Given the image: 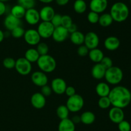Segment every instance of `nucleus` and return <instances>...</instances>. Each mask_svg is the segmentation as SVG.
Here are the masks:
<instances>
[{
    "label": "nucleus",
    "instance_id": "1",
    "mask_svg": "<svg viewBox=\"0 0 131 131\" xmlns=\"http://www.w3.org/2000/svg\"><path fill=\"white\" fill-rule=\"evenodd\" d=\"M108 97L111 101V105L124 109L130 104L131 92L127 87L118 86L111 89Z\"/></svg>",
    "mask_w": 131,
    "mask_h": 131
},
{
    "label": "nucleus",
    "instance_id": "2",
    "mask_svg": "<svg viewBox=\"0 0 131 131\" xmlns=\"http://www.w3.org/2000/svg\"><path fill=\"white\" fill-rule=\"evenodd\" d=\"M110 15L113 21L122 23L127 20L129 15V9L127 5L123 2L115 3L110 10Z\"/></svg>",
    "mask_w": 131,
    "mask_h": 131
},
{
    "label": "nucleus",
    "instance_id": "3",
    "mask_svg": "<svg viewBox=\"0 0 131 131\" xmlns=\"http://www.w3.org/2000/svg\"><path fill=\"white\" fill-rule=\"evenodd\" d=\"M38 68L46 73H52L56 68V61L51 55H40L37 62Z\"/></svg>",
    "mask_w": 131,
    "mask_h": 131
},
{
    "label": "nucleus",
    "instance_id": "4",
    "mask_svg": "<svg viewBox=\"0 0 131 131\" xmlns=\"http://www.w3.org/2000/svg\"><path fill=\"white\" fill-rule=\"evenodd\" d=\"M124 73L119 67L113 66L106 69L104 78L106 82L111 85H117L123 80Z\"/></svg>",
    "mask_w": 131,
    "mask_h": 131
},
{
    "label": "nucleus",
    "instance_id": "5",
    "mask_svg": "<svg viewBox=\"0 0 131 131\" xmlns=\"http://www.w3.org/2000/svg\"><path fill=\"white\" fill-rule=\"evenodd\" d=\"M84 101L83 98L78 94H75L68 98L66 103V106L69 111L72 113H76L83 109Z\"/></svg>",
    "mask_w": 131,
    "mask_h": 131
},
{
    "label": "nucleus",
    "instance_id": "6",
    "mask_svg": "<svg viewBox=\"0 0 131 131\" xmlns=\"http://www.w3.org/2000/svg\"><path fill=\"white\" fill-rule=\"evenodd\" d=\"M15 69L19 74L26 76L29 74L32 70L31 63L24 57H20L15 60Z\"/></svg>",
    "mask_w": 131,
    "mask_h": 131
},
{
    "label": "nucleus",
    "instance_id": "7",
    "mask_svg": "<svg viewBox=\"0 0 131 131\" xmlns=\"http://www.w3.org/2000/svg\"><path fill=\"white\" fill-rule=\"evenodd\" d=\"M54 28L51 21H42L38 24L37 30L41 38L48 39L52 37Z\"/></svg>",
    "mask_w": 131,
    "mask_h": 131
},
{
    "label": "nucleus",
    "instance_id": "8",
    "mask_svg": "<svg viewBox=\"0 0 131 131\" xmlns=\"http://www.w3.org/2000/svg\"><path fill=\"white\" fill-rule=\"evenodd\" d=\"M24 39L25 42L30 46L37 45L40 42L41 37L37 30L28 29L25 31L24 35Z\"/></svg>",
    "mask_w": 131,
    "mask_h": 131
},
{
    "label": "nucleus",
    "instance_id": "9",
    "mask_svg": "<svg viewBox=\"0 0 131 131\" xmlns=\"http://www.w3.org/2000/svg\"><path fill=\"white\" fill-rule=\"evenodd\" d=\"M99 37L93 32H89L84 35V44L90 50L97 48L99 44Z\"/></svg>",
    "mask_w": 131,
    "mask_h": 131
},
{
    "label": "nucleus",
    "instance_id": "10",
    "mask_svg": "<svg viewBox=\"0 0 131 131\" xmlns=\"http://www.w3.org/2000/svg\"><path fill=\"white\" fill-rule=\"evenodd\" d=\"M31 79L32 82L38 87H42L47 85L48 82V77L47 74L42 71H37L32 73Z\"/></svg>",
    "mask_w": 131,
    "mask_h": 131
},
{
    "label": "nucleus",
    "instance_id": "11",
    "mask_svg": "<svg viewBox=\"0 0 131 131\" xmlns=\"http://www.w3.org/2000/svg\"><path fill=\"white\" fill-rule=\"evenodd\" d=\"M67 87L66 82L61 78H55L51 81V87L52 91L57 95H63L65 93Z\"/></svg>",
    "mask_w": 131,
    "mask_h": 131
},
{
    "label": "nucleus",
    "instance_id": "12",
    "mask_svg": "<svg viewBox=\"0 0 131 131\" xmlns=\"http://www.w3.org/2000/svg\"><path fill=\"white\" fill-rule=\"evenodd\" d=\"M24 17L26 23L32 26L38 24L40 20L39 12L35 8L26 10Z\"/></svg>",
    "mask_w": 131,
    "mask_h": 131
},
{
    "label": "nucleus",
    "instance_id": "13",
    "mask_svg": "<svg viewBox=\"0 0 131 131\" xmlns=\"http://www.w3.org/2000/svg\"><path fill=\"white\" fill-rule=\"evenodd\" d=\"M69 35V32L67 28H65L62 26H60L54 28L51 37H52L54 41L56 42H64L68 38Z\"/></svg>",
    "mask_w": 131,
    "mask_h": 131
},
{
    "label": "nucleus",
    "instance_id": "14",
    "mask_svg": "<svg viewBox=\"0 0 131 131\" xmlns=\"http://www.w3.org/2000/svg\"><path fill=\"white\" fill-rule=\"evenodd\" d=\"M108 6L107 0H91L90 2V8L91 11L97 14H102L107 9Z\"/></svg>",
    "mask_w": 131,
    "mask_h": 131
},
{
    "label": "nucleus",
    "instance_id": "15",
    "mask_svg": "<svg viewBox=\"0 0 131 131\" xmlns=\"http://www.w3.org/2000/svg\"><path fill=\"white\" fill-rule=\"evenodd\" d=\"M108 116L109 118L113 123L117 124L124 120L125 117L123 109L116 107H113L111 109H110Z\"/></svg>",
    "mask_w": 131,
    "mask_h": 131
},
{
    "label": "nucleus",
    "instance_id": "16",
    "mask_svg": "<svg viewBox=\"0 0 131 131\" xmlns=\"http://www.w3.org/2000/svg\"><path fill=\"white\" fill-rule=\"evenodd\" d=\"M31 104L37 109H43L46 104V97L41 92H35L31 97Z\"/></svg>",
    "mask_w": 131,
    "mask_h": 131
},
{
    "label": "nucleus",
    "instance_id": "17",
    "mask_svg": "<svg viewBox=\"0 0 131 131\" xmlns=\"http://www.w3.org/2000/svg\"><path fill=\"white\" fill-rule=\"evenodd\" d=\"M4 26L8 30L11 32L16 27L21 25V20L15 17L11 14H8L4 19Z\"/></svg>",
    "mask_w": 131,
    "mask_h": 131
},
{
    "label": "nucleus",
    "instance_id": "18",
    "mask_svg": "<svg viewBox=\"0 0 131 131\" xmlns=\"http://www.w3.org/2000/svg\"><path fill=\"white\" fill-rule=\"evenodd\" d=\"M40 18L42 21H51L55 14V11L51 6H45L40 9L39 12Z\"/></svg>",
    "mask_w": 131,
    "mask_h": 131
},
{
    "label": "nucleus",
    "instance_id": "19",
    "mask_svg": "<svg viewBox=\"0 0 131 131\" xmlns=\"http://www.w3.org/2000/svg\"><path fill=\"white\" fill-rule=\"evenodd\" d=\"M120 45V41L118 38L115 36H110L105 39L104 46L108 51H115L117 50Z\"/></svg>",
    "mask_w": 131,
    "mask_h": 131
},
{
    "label": "nucleus",
    "instance_id": "20",
    "mask_svg": "<svg viewBox=\"0 0 131 131\" xmlns=\"http://www.w3.org/2000/svg\"><path fill=\"white\" fill-rule=\"evenodd\" d=\"M106 69L104 68L101 63H96L92 68L91 74L92 77L97 80H101L104 78Z\"/></svg>",
    "mask_w": 131,
    "mask_h": 131
},
{
    "label": "nucleus",
    "instance_id": "21",
    "mask_svg": "<svg viewBox=\"0 0 131 131\" xmlns=\"http://www.w3.org/2000/svg\"><path fill=\"white\" fill-rule=\"evenodd\" d=\"M58 131H75V125L69 118L61 119L58 125Z\"/></svg>",
    "mask_w": 131,
    "mask_h": 131
},
{
    "label": "nucleus",
    "instance_id": "22",
    "mask_svg": "<svg viewBox=\"0 0 131 131\" xmlns=\"http://www.w3.org/2000/svg\"><path fill=\"white\" fill-rule=\"evenodd\" d=\"M111 88L108 83L106 82H99L98 84L96 86L95 91L96 93L100 97H103V96H108L110 94Z\"/></svg>",
    "mask_w": 131,
    "mask_h": 131
},
{
    "label": "nucleus",
    "instance_id": "23",
    "mask_svg": "<svg viewBox=\"0 0 131 131\" xmlns=\"http://www.w3.org/2000/svg\"><path fill=\"white\" fill-rule=\"evenodd\" d=\"M88 55L90 59L95 64L96 63L101 62V60H102V59L104 57L103 51L100 50V49L97 48L90 50Z\"/></svg>",
    "mask_w": 131,
    "mask_h": 131
},
{
    "label": "nucleus",
    "instance_id": "24",
    "mask_svg": "<svg viewBox=\"0 0 131 131\" xmlns=\"http://www.w3.org/2000/svg\"><path fill=\"white\" fill-rule=\"evenodd\" d=\"M40 56V55L37 51V49L33 48L28 49L26 51L25 54H24V58L31 63L37 62L38 59H39Z\"/></svg>",
    "mask_w": 131,
    "mask_h": 131
},
{
    "label": "nucleus",
    "instance_id": "25",
    "mask_svg": "<svg viewBox=\"0 0 131 131\" xmlns=\"http://www.w3.org/2000/svg\"><path fill=\"white\" fill-rule=\"evenodd\" d=\"M70 41L74 44L80 46L84 44V34L80 31L77 30L76 32L70 33Z\"/></svg>",
    "mask_w": 131,
    "mask_h": 131
},
{
    "label": "nucleus",
    "instance_id": "26",
    "mask_svg": "<svg viewBox=\"0 0 131 131\" xmlns=\"http://www.w3.org/2000/svg\"><path fill=\"white\" fill-rule=\"evenodd\" d=\"M81 122L84 125H91L95 121V115L92 111H85L80 116Z\"/></svg>",
    "mask_w": 131,
    "mask_h": 131
},
{
    "label": "nucleus",
    "instance_id": "27",
    "mask_svg": "<svg viewBox=\"0 0 131 131\" xmlns=\"http://www.w3.org/2000/svg\"><path fill=\"white\" fill-rule=\"evenodd\" d=\"M113 22L112 17L109 13H103L99 16L98 23L102 27H108Z\"/></svg>",
    "mask_w": 131,
    "mask_h": 131
},
{
    "label": "nucleus",
    "instance_id": "28",
    "mask_svg": "<svg viewBox=\"0 0 131 131\" xmlns=\"http://www.w3.org/2000/svg\"><path fill=\"white\" fill-rule=\"evenodd\" d=\"M26 11V10L24 8H23V6L17 4V5H14L12 8L11 10H10V14L14 15V17H15L21 19L22 18L24 17Z\"/></svg>",
    "mask_w": 131,
    "mask_h": 131
},
{
    "label": "nucleus",
    "instance_id": "29",
    "mask_svg": "<svg viewBox=\"0 0 131 131\" xmlns=\"http://www.w3.org/2000/svg\"><path fill=\"white\" fill-rule=\"evenodd\" d=\"M74 11L79 14H83L87 9L86 3L84 0H75L73 5Z\"/></svg>",
    "mask_w": 131,
    "mask_h": 131
},
{
    "label": "nucleus",
    "instance_id": "30",
    "mask_svg": "<svg viewBox=\"0 0 131 131\" xmlns=\"http://www.w3.org/2000/svg\"><path fill=\"white\" fill-rule=\"evenodd\" d=\"M69 110L66 105H60L56 109V114L60 119H64L69 118Z\"/></svg>",
    "mask_w": 131,
    "mask_h": 131
},
{
    "label": "nucleus",
    "instance_id": "31",
    "mask_svg": "<svg viewBox=\"0 0 131 131\" xmlns=\"http://www.w3.org/2000/svg\"><path fill=\"white\" fill-rule=\"evenodd\" d=\"M98 105L101 109H108L111 105V101L108 96H103V97H100L99 100L98 101Z\"/></svg>",
    "mask_w": 131,
    "mask_h": 131
},
{
    "label": "nucleus",
    "instance_id": "32",
    "mask_svg": "<svg viewBox=\"0 0 131 131\" xmlns=\"http://www.w3.org/2000/svg\"><path fill=\"white\" fill-rule=\"evenodd\" d=\"M17 4L24 8L26 10H28L35 7L36 1L35 0H17Z\"/></svg>",
    "mask_w": 131,
    "mask_h": 131
},
{
    "label": "nucleus",
    "instance_id": "33",
    "mask_svg": "<svg viewBox=\"0 0 131 131\" xmlns=\"http://www.w3.org/2000/svg\"><path fill=\"white\" fill-rule=\"evenodd\" d=\"M37 50L40 55H44L48 54L49 46L45 42H39L37 44Z\"/></svg>",
    "mask_w": 131,
    "mask_h": 131
},
{
    "label": "nucleus",
    "instance_id": "34",
    "mask_svg": "<svg viewBox=\"0 0 131 131\" xmlns=\"http://www.w3.org/2000/svg\"><path fill=\"white\" fill-rule=\"evenodd\" d=\"M24 32H25V30L24 28L21 26H19L11 31V35L14 38L19 39L24 36Z\"/></svg>",
    "mask_w": 131,
    "mask_h": 131
},
{
    "label": "nucleus",
    "instance_id": "35",
    "mask_svg": "<svg viewBox=\"0 0 131 131\" xmlns=\"http://www.w3.org/2000/svg\"><path fill=\"white\" fill-rule=\"evenodd\" d=\"M3 65L6 69H11L15 68V60L12 57H6L3 61Z\"/></svg>",
    "mask_w": 131,
    "mask_h": 131
},
{
    "label": "nucleus",
    "instance_id": "36",
    "mask_svg": "<svg viewBox=\"0 0 131 131\" xmlns=\"http://www.w3.org/2000/svg\"><path fill=\"white\" fill-rule=\"evenodd\" d=\"M99 14L95 12L90 11L87 15V19L88 22L92 24H96L98 23L99 19Z\"/></svg>",
    "mask_w": 131,
    "mask_h": 131
},
{
    "label": "nucleus",
    "instance_id": "37",
    "mask_svg": "<svg viewBox=\"0 0 131 131\" xmlns=\"http://www.w3.org/2000/svg\"><path fill=\"white\" fill-rule=\"evenodd\" d=\"M73 21L71 17L69 15H62L61 17V26L65 27V28H68L70 27L72 24H73Z\"/></svg>",
    "mask_w": 131,
    "mask_h": 131
},
{
    "label": "nucleus",
    "instance_id": "38",
    "mask_svg": "<svg viewBox=\"0 0 131 131\" xmlns=\"http://www.w3.org/2000/svg\"><path fill=\"white\" fill-rule=\"evenodd\" d=\"M100 63L102 64V66L106 69H109V68H111L113 66V62L112 59L110 57H104V58Z\"/></svg>",
    "mask_w": 131,
    "mask_h": 131
},
{
    "label": "nucleus",
    "instance_id": "39",
    "mask_svg": "<svg viewBox=\"0 0 131 131\" xmlns=\"http://www.w3.org/2000/svg\"><path fill=\"white\" fill-rule=\"evenodd\" d=\"M118 129L120 131H130L131 126L129 121L123 120L118 123Z\"/></svg>",
    "mask_w": 131,
    "mask_h": 131
},
{
    "label": "nucleus",
    "instance_id": "40",
    "mask_svg": "<svg viewBox=\"0 0 131 131\" xmlns=\"http://www.w3.org/2000/svg\"><path fill=\"white\" fill-rule=\"evenodd\" d=\"M61 17H62V15H60V14H54V15L53 17H52V19L51 21V23H52V24L54 26V28L61 26Z\"/></svg>",
    "mask_w": 131,
    "mask_h": 131
},
{
    "label": "nucleus",
    "instance_id": "41",
    "mask_svg": "<svg viewBox=\"0 0 131 131\" xmlns=\"http://www.w3.org/2000/svg\"><path fill=\"white\" fill-rule=\"evenodd\" d=\"M89 51H90V50L86 47V46H85V45L82 44V45H80V46H79L77 52H78V54L79 56L83 57H85V56H86V55H88Z\"/></svg>",
    "mask_w": 131,
    "mask_h": 131
},
{
    "label": "nucleus",
    "instance_id": "42",
    "mask_svg": "<svg viewBox=\"0 0 131 131\" xmlns=\"http://www.w3.org/2000/svg\"><path fill=\"white\" fill-rule=\"evenodd\" d=\"M52 91L51 89V86H48V85H45V86L41 87V93L45 96V97H47L49 96L52 93Z\"/></svg>",
    "mask_w": 131,
    "mask_h": 131
},
{
    "label": "nucleus",
    "instance_id": "43",
    "mask_svg": "<svg viewBox=\"0 0 131 131\" xmlns=\"http://www.w3.org/2000/svg\"><path fill=\"white\" fill-rule=\"evenodd\" d=\"M65 93L69 97L73 96L75 94H76L75 93V89L73 86H67L66 89H65Z\"/></svg>",
    "mask_w": 131,
    "mask_h": 131
},
{
    "label": "nucleus",
    "instance_id": "44",
    "mask_svg": "<svg viewBox=\"0 0 131 131\" xmlns=\"http://www.w3.org/2000/svg\"><path fill=\"white\" fill-rule=\"evenodd\" d=\"M6 11V6L5 3L0 1V16L5 14Z\"/></svg>",
    "mask_w": 131,
    "mask_h": 131
},
{
    "label": "nucleus",
    "instance_id": "45",
    "mask_svg": "<svg viewBox=\"0 0 131 131\" xmlns=\"http://www.w3.org/2000/svg\"><path fill=\"white\" fill-rule=\"evenodd\" d=\"M67 30L68 31H69V33H73V32H75L78 30V26L75 24H74V23H73L70 27H69V28H67Z\"/></svg>",
    "mask_w": 131,
    "mask_h": 131
},
{
    "label": "nucleus",
    "instance_id": "46",
    "mask_svg": "<svg viewBox=\"0 0 131 131\" xmlns=\"http://www.w3.org/2000/svg\"><path fill=\"white\" fill-rule=\"evenodd\" d=\"M56 4L59 6H65L69 3L70 0H55Z\"/></svg>",
    "mask_w": 131,
    "mask_h": 131
},
{
    "label": "nucleus",
    "instance_id": "47",
    "mask_svg": "<svg viewBox=\"0 0 131 131\" xmlns=\"http://www.w3.org/2000/svg\"><path fill=\"white\" fill-rule=\"evenodd\" d=\"M71 120L72 121L73 123L74 124H78L81 122V118H80V116H78V115H75L73 116V118H72Z\"/></svg>",
    "mask_w": 131,
    "mask_h": 131
},
{
    "label": "nucleus",
    "instance_id": "48",
    "mask_svg": "<svg viewBox=\"0 0 131 131\" xmlns=\"http://www.w3.org/2000/svg\"><path fill=\"white\" fill-rule=\"evenodd\" d=\"M5 38V33L1 30H0V43L3 41Z\"/></svg>",
    "mask_w": 131,
    "mask_h": 131
},
{
    "label": "nucleus",
    "instance_id": "49",
    "mask_svg": "<svg viewBox=\"0 0 131 131\" xmlns=\"http://www.w3.org/2000/svg\"><path fill=\"white\" fill-rule=\"evenodd\" d=\"M39 1H40L41 3H45V4H49L52 3L54 0H38Z\"/></svg>",
    "mask_w": 131,
    "mask_h": 131
},
{
    "label": "nucleus",
    "instance_id": "50",
    "mask_svg": "<svg viewBox=\"0 0 131 131\" xmlns=\"http://www.w3.org/2000/svg\"><path fill=\"white\" fill-rule=\"evenodd\" d=\"M10 1V0H0V1H2V2L5 3V2H7V1Z\"/></svg>",
    "mask_w": 131,
    "mask_h": 131
},
{
    "label": "nucleus",
    "instance_id": "51",
    "mask_svg": "<svg viewBox=\"0 0 131 131\" xmlns=\"http://www.w3.org/2000/svg\"><path fill=\"white\" fill-rule=\"evenodd\" d=\"M130 5H131V0H130Z\"/></svg>",
    "mask_w": 131,
    "mask_h": 131
},
{
    "label": "nucleus",
    "instance_id": "52",
    "mask_svg": "<svg viewBox=\"0 0 131 131\" xmlns=\"http://www.w3.org/2000/svg\"><path fill=\"white\" fill-rule=\"evenodd\" d=\"M130 69H131V67H130Z\"/></svg>",
    "mask_w": 131,
    "mask_h": 131
}]
</instances>
